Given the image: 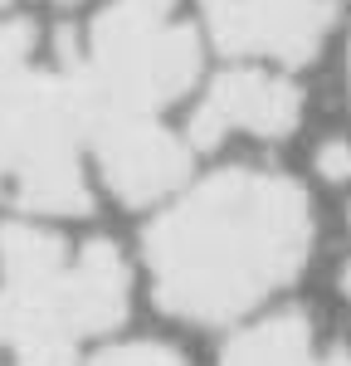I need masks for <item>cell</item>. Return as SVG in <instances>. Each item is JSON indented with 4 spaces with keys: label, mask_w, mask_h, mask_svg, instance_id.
Listing matches in <instances>:
<instances>
[{
    "label": "cell",
    "mask_w": 351,
    "mask_h": 366,
    "mask_svg": "<svg viewBox=\"0 0 351 366\" xmlns=\"http://www.w3.org/2000/svg\"><path fill=\"white\" fill-rule=\"evenodd\" d=\"M317 249V200L307 181L263 162L200 171L151 210L137 269L161 317L234 332L273 308Z\"/></svg>",
    "instance_id": "cell-1"
},
{
    "label": "cell",
    "mask_w": 351,
    "mask_h": 366,
    "mask_svg": "<svg viewBox=\"0 0 351 366\" xmlns=\"http://www.w3.org/2000/svg\"><path fill=\"white\" fill-rule=\"evenodd\" d=\"M137 269L108 234L0 220V366H83L132 317Z\"/></svg>",
    "instance_id": "cell-2"
},
{
    "label": "cell",
    "mask_w": 351,
    "mask_h": 366,
    "mask_svg": "<svg viewBox=\"0 0 351 366\" xmlns=\"http://www.w3.org/2000/svg\"><path fill=\"white\" fill-rule=\"evenodd\" d=\"M205 29L185 0H103L73 34H58L54 64L68 84L83 147L122 127H166L205 84Z\"/></svg>",
    "instance_id": "cell-3"
},
{
    "label": "cell",
    "mask_w": 351,
    "mask_h": 366,
    "mask_svg": "<svg viewBox=\"0 0 351 366\" xmlns=\"http://www.w3.org/2000/svg\"><path fill=\"white\" fill-rule=\"evenodd\" d=\"M98 205L83 132L34 20L0 15V210L5 220H83Z\"/></svg>",
    "instance_id": "cell-4"
},
{
    "label": "cell",
    "mask_w": 351,
    "mask_h": 366,
    "mask_svg": "<svg viewBox=\"0 0 351 366\" xmlns=\"http://www.w3.org/2000/svg\"><path fill=\"white\" fill-rule=\"evenodd\" d=\"M302 117H307V93L297 84V74L268 69V64H225V69L205 74L180 127L190 147L210 157L239 137L283 147L297 137Z\"/></svg>",
    "instance_id": "cell-5"
},
{
    "label": "cell",
    "mask_w": 351,
    "mask_h": 366,
    "mask_svg": "<svg viewBox=\"0 0 351 366\" xmlns=\"http://www.w3.org/2000/svg\"><path fill=\"white\" fill-rule=\"evenodd\" d=\"M205 44L230 64L312 69L337 29V0H195Z\"/></svg>",
    "instance_id": "cell-6"
},
{
    "label": "cell",
    "mask_w": 351,
    "mask_h": 366,
    "mask_svg": "<svg viewBox=\"0 0 351 366\" xmlns=\"http://www.w3.org/2000/svg\"><path fill=\"white\" fill-rule=\"evenodd\" d=\"M215 366H351V347L307 308H268L225 337Z\"/></svg>",
    "instance_id": "cell-7"
},
{
    "label": "cell",
    "mask_w": 351,
    "mask_h": 366,
    "mask_svg": "<svg viewBox=\"0 0 351 366\" xmlns=\"http://www.w3.org/2000/svg\"><path fill=\"white\" fill-rule=\"evenodd\" d=\"M83 366H190L185 352L161 337H113L88 352Z\"/></svg>",
    "instance_id": "cell-8"
},
{
    "label": "cell",
    "mask_w": 351,
    "mask_h": 366,
    "mask_svg": "<svg viewBox=\"0 0 351 366\" xmlns=\"http://www.w3.org/2000/svg\"><path fill=\"white\" fill-rule=\"evenodd\" d=\"M312 176L322 186H351V132H332L312 147Z\"/></svg>",
    "instance_id": "cell-9"
},
{
    "label": "cell",
    "mask_w": 351,
    "mask_h": 366,
    "mask_svg": "<svg viewBox=\"0 0 351 366\" xmlns=\"http://www.w3.org/2000/svg\"><path fill=\"white\" fill-rule=\"evenodd\" d=\"M332 288H337V298L351 308V249L342 254V264H337V274H332Z\"/></svg>",
    "instance_id": "cell-10"
},
{
    "label": "cell",
    "mask_w": 351,
    "mask_h": 366,
    "mask_svg": "<svg viewBox=\"0 0 351 366\" xmlns=\"http://www.w3.org/2000/svg\"><path fill=\"white\" fill-rule=\"evenodd\" d=\"M342 84H347V113H351V39H347V64H342Z\"/></svg>",
    "instance_id": "cell-11"
},
{
    "label": "cell",
    "mask_w": 351,
    "mask_h": 366,
    "mask_svg": "<svg viewBox=\"0 0 351 366\" xmlns=\"http://www.w3.org/2000/svg\"><path fill=\"white\" fill-rule=\"evenodd\" d=\"M15 0H0V10H10ZM39 5H83V0H39Z\"/></svg>",
    "instance_id": "cell-12"
},
{
    "label": "cell",
    "mask_w": 351,
    "mask_h": 366,
    "mask_svg": "<svg viewBox=\"0 0 351 366\" xmlns=\"http://www.w3.org/2000/svg\"><path fill=\"white\" fill-rule=\"evenodd\" d=\"M347 225H351V200H347Z\"/></svg>",
    "instance_id": "cell-13"
}]
</instances>
